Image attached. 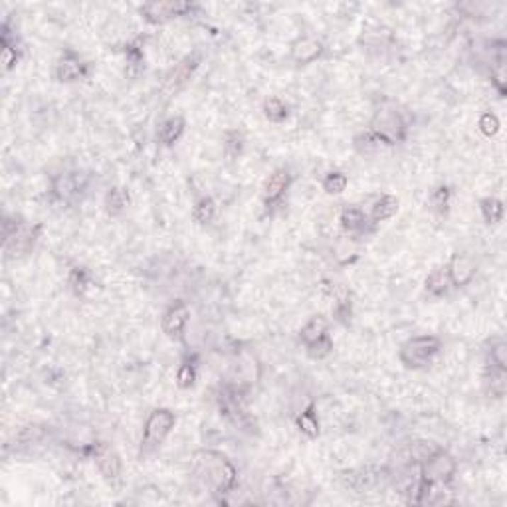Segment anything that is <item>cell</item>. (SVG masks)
<instances>
[{
  "label": "cell",
  "instance_id": "obj_1",
  "mask_svg": "<svg viewBox=\"0 0 507 507\" xmlns=\"http://www.w3.org/2000/svg\"><path fill=\"white\" fill-rule=\"evenodd\" d=\"M191 472L199 486L212 496H224L236 488L238 469L222 452L196 450L192 456Z\"/></svg>",
  "mask_w": 507,
  "mask_h": 507
},
{
  "label": "cell",
  "instance_id": "obj_2",
  "mask_svg": "<svg viewBox=\"0 0 507 507\" xmlns=\"http://www.w3.org/2000/svg\"><path fill=\"white\" fill-rule=\"evenodd\" d=\"M374 139L383 145H396L402 143L408 133V121L402 113L399 106H394L391 101H386L374 111L371 119V131Z\"/></svg>",
  "mask_w": 507,
  "mask_h": 507
},
{
  "label": "cell",
  "instance_id": "obj_3",
  "mask_svg": "<svg viewBox=\"0 0 507 507\" xmlns=\"http://www.w3.org/2000/svg\"><path fill=\"white\" fill-rule=\"evenodd\" d=\"M442 341L434 335H418L412 337L408 341H404L401 345L399 351V359L406 369L418 371L424 369L426 364H430V361L440 353Z\"/></svg>",
  "mask_w": 507,
  "mask_h": 507
},
{
  "label": "cell",
  "instance_id": "obj_4",
  "mask_svg": "<svg viewBox=\"0 0 507 507\" xmlns=\"http://www.w3.org/2000/svg\"><path fill=\"white\" fill-rule=\"evenodd\" d=\"M174 414H172L169 408H157L153 411L149 416H147V422H145L143 428V438H141V456H149L157 452L163 442L167 440V436L171 434V430L174 428Z\"/></svg>",
  "mask_w": 507,
  "mask_h": 507
},
{
  "label": "cell",
  "instance_id": "obj_5",
  "mask_svg": "<svg viewBox=\"0 0 507 507\" xmlns=\"http://www.w3.org/2000/svg\"><path fill=\"white\" fill-rule=\"evenodd\" d=\"M201 62H202L201 54H199V52H192V54H189V56L182 57L179 64H174V66H172L163 77V84H161L163 96L167 97L177 96L182 87L191 82V77L194 76V72L199 69Z\"/></svg>",
  "mask_w": 507,
  "mask_h": 507
},
{
  "label": "cell",
  "instance_id": "obj_6",
  "mask_svg": "<svg viewBox=\"0 0 507 507\" xmlns=\"http://www.w3.org/2000/svg\"><path fill=\"white\" fill-rule=\"evenodd\" d=\"M456 459L452 458L448 452H444L442 448L430 454L428 458L420 464V478L432 484H450L456 474Z\"/></svg>",
  "mask_w": 507,
  "mask_h": 507
},
{
  "label": "cell",
  "instance_id": "obj_7",
  "mask_svg": "<svg viewBox=\"0 0 507 507\" xmlns=\"http://www.w3.org/2000/svg\"><path fill=\"white\" fill-rule=\"evenodd\" d=\"M218 406H221V412L230 422H234L240 428H250L252 418H250L248 406H246L244 391L240 386L222 389L221 394H218Z\"/></svg>",
  "mask_w": 507,
  "mask_h": 507
},
{
  "label": "cell",
  "instance_id": "obj_8",
  "mask_svg": "<svg viewBox=\"0 0 507 507\" xmlns=\"http://www.w3.org/2000/svg\"><path fill=\"white\" fill-rule=\"evenodd\" d=\"M194 10V4L191 2H181V0H155L147 2L141 6V14L147 22L151 24H163L179 16H186Z\"/></svg>",
  "mask_w": 507,
  "mask_h": 507
},
{
  "label": "cell",
  "instance_id": "obj_9",
  "mask_svg": "<svg viewBox=\"0 0 507 507\" xmlns=\"http://www.w3.org/2000/svg\"><path fill=\"white\" fill-rule=\"evenodd\" d=\"M87 186H89V177L84 174V172H64V174H57L54 179V194L62 202H67V204H74V202H79L84 199L86 194Z\"/></svg>",
  "mask_w": 507,
  "mask_h": 507
},
{
  "label": "cell",
  "instance_id": "obj_10",
  "mask_svg": "<svg viewBox=\"0 0 507 507\" xmlns=\"http://www.w3.org/2000/svg\"><path fill=\"white\" fill-rule=\"evenodd\" d=\"M94 462H96L97 469L99 474L104 476L109 486H119L121 484V472H123V466H121V458L119 454L115 452L113 446H109L106 442H99L94 446Z\"/></svg>",
  "mask_w": 507,
  "mask_h": 507
},
{
  "label": "cell",
  "instance_id": "obj_11",
  "mask_svg": "<svg viewBox=\"0 0 507 507\" xmlns=\"http://www.w3.org/2000/svg\"><path fill=\"white\" fill-rule=\"evenodd\" d=\"M40 230L42 226H20L10 238L4 240V256L6 258H24L26 254L32 252L36 240L40 236Z\"/></svg>",
  "mask_w": 507,
  "mask_h": 507
},
{
  "label": "cell",
  "instance_id": "obj_12",
  "mask_svg": "<svg viewBox=\"0 0 507 507\" xmlns=\"http://www.w3.org/2000/svg\"><path fill=\"white\" fill-rule=\"evenodd\" d=\"M189 319H191V309H189V306H186L182 299L172 301L171 306L167 307V311L163 313V319H161L163 333L169 337V339H181L182 333H184V327L189 323Z\"/></svg>",
  "mask_w": 507,
  "mask_h": 507
},
{
  "label": "cell",
  "instance_id": "obj_13",
  "mask_svg": "<svg viewBox=\"0 0 507 507\" xmlns=\"http://www.w3.org/2000/svg\"><path fill=\"white\" fill-rule=\"evenodd\" d=\"M291 184V172L287 171L286 167L282 169H276V171L269 174L266 182H264V189H262V199H264V204L272 208L276 206L282 196L286 194V191L289 189Z\"/></svg>",
  "mask_w": 507,
  "mask_h": 507
},
{
  "label": "cell",
  "instance_id": "obj_14",
  "mask_svg": "<svg viewBox=\"0 0 507 507\" xmlns=\"http://www.w3.org/2000/svg\"><path fill=\"white\" fill-rule=\"evenodd\" d=\"M446 269H448V278H450L452 286L466 287L472 279L476 278L478 266L466 254H454Z\"/></svg>",
  "mask_w": 507,
  "mask_h": 507
},
{
  "label": "cell",
  "instance_id": "obj_15",
  "mask_svg": "<svg viewBox=\"0 0 507 507\" xmlns=\"http://www.w3.org/2000/svg\"><path fill=\"white\" fill-rule=\"evenodd\" d=\"M321 54H323V44L311 36H299L289 48V56L299 66H307V64L316 62L317 57H321Z\"/></svg>",
  "mask_w": 507,
  "mask_h": 507
},
{
  "label": "cell",
  "instance_id": "obj_16",
  "mask_svg": "<svg viewBox=\"0 0 507 507\" xmlns=\"http://www.w3.org/2000/svg\"><path fill=\"white\" fill-rule=\"evenodd\" d=\"M86 76V64L74 54V52H67L64 56L57 60L56 64V79L57 82H77Z\"/></svg>",
  "mask_w": 507,
  "mask_h": 507
},
{
  "label": "cell",
  "instance_id": "obj_17",
  "mask_svg": "<svg viewBox=\"0 0 507 507\" xmlns=\"http://www.w3.org/2000/svg\"><path fill=\"white\" fill-rule=\"evenodd\" d=\"M341 226H343L345 234H349L351 238H359L361 234L367 232L369 221L364 216V212L357 206H347L341 212Z\"/></svg>",
  "mask_w": 507,
  "mask_h": 507
},
{
  "label": "cell",
  "instance_id": "obj_18",
  "mask_svg": "<svg viewBox=\"0 0 507 507\" xmlns=\"http://www.w3.org/2000/svg\"><path fill=\"white\" fill-rule=\"evenodd\" d=\"M327 329H329V321H327L325 317L313 316L309 321H307L306 325L301 327L299 339H301V343L306 345V347H309V345H313L316 341H319V339H323L325 335H329Z\"/></svg>",
  "mask_w": 507,
  "mask_h": 507
},
{
  "label": "cell",
  "instance_id": "obj_19",
  "mask_svg": "<svg viewBox=\"0 0 507 507\" xmlns=\"http://www.w3.org/2000/svg\"><path fill=\"white\" fill-rule=\"evenodd\" d=\"M486 393L494 399H503L507 391V369L489 364L488 373H486Z\"/></svg>",
  "mask_w": 507,
  "mask_h": 507
},
{
  "label": "cell",
  "instance_id": "obj_20",
  "mask_svg": "<svg viewBox=\"0 0 507 507\" xmlns=\"http://www.w3.org/2000/svg\"><path fill=\"white\" fill-rule=\"evenodd\" d=\"M184 127H186L184 117H181V115L169 117V119L161 125V129H159V141H161L165 147H171V145H174L181 139V135L184 133Z\"/></svg>",
  "mask_w": 507,
  "mask_h": 507
},
{
  "label": "cell",
  "instance_id": "obj_21",
  "mask_svg": "<svg viewBox=\"0 0 507 507\" xmlns=\"http://www.w3.org/2000/svg\"><path fill=\"white\" fill-rule=\"evenodd\" d=\"M396 212H399V199L393 196V194H384V196H381L379 201L374 202L373 212H371V224L389 221V218H393Z\"/></svg>",
  "mask_w": 507,
  "mask_h": 507
},
{
  "label": "cell",
  "instance_id": "obj_22",
  "mask_svg": "<svg viewBox=\"0 0 507 507\" xmlns=\"http://www.w3.org/2000/svg\"><path fill=\"white\" fill-rule=\"evenodd\" d=\"M448 287H450V278H448V269L446 268L432 269L426 282H424V289L432 297L444 296L448 291Z\"/></svg>",
  "mask_w": 507,
  "mask_h": 507
},
{
  "label": "cell",
  "instance_id": "obj_23",
  "mask_svg": "<svg viewBox=\"0 0 507 507\" xmlns=\"http://www.w3.org/2000/svg\"><path fill=\"white\" fill-rule=\"evenodd\" d=\"M104 204H106V212L109 216H119L127 208V204H129V192L121 189V186H113V189L107 191Z\"/></svg>",
  "mask_w": 507,
  "mask_h": 507
},
{
  "label": "cell",
  "instance_id": "obj_24",
  "mask_svg": "<svg viewBox=\"0 0 507 507\" xmlns=\"http://www.w3.org/2000/svg\"><path fill=\"white\" fill-rule=\"evenodd\" d=\"M479 211L486 224H498L503 218V202L496 196H486L479 201Z\"/></svg>",
  "mask_w": 507,
  "mask_h": 507
},
{
  "label": "cell",
  "instance_id": "obj_25",
  "mask_svg": "<svg viewBox=\"0 0 507 507\" xmlns=\"http://www.w3.org/2000/svg\"><path fill=\"white\" fill-rule=\"evenodd\" d=\"M216 216V202L212 201L211 196H202L201 201L194 204L192 208V218L196 224H211Z\"/></svg>",
  "mask_w": 507,
  "mask_h": 507
},
{
  "label": "cell",
  "instance_id": "obj_26",
  "mask_svg": "<svg viewBox=\"0 0 507 507\" xmlns=\"http://www.w3.org/2000/svg\"><path fill=\"white\" fill-rule=\"evenodd\" d=\"M297 428L307 434L309 438H316L319 434V420L316 414V404H309L306 411L297 416Z\"/></svg>",
  "mask_w": 507,
  "mask_h": 507
},
{
  "label": "cell",
  "instance_id": "obj_27",
  "mask_svg": "<svg viewBox=\"0 0 507 507\" xmlns=\"http://www.w3.org/2000/svg\"><path fill=\"white\" fill-rule=\"evenodd\" d=\"M333 256H335V260L339 262V264H349V262H353L357 256H359V248H357V242H355V238H341L337 240L335 248H333Z\"/></svg>",
  "mask_w": 507,
  "mask_h": 507
},
{
  "label": "cell",
  "instance_id": "obj_28",
  "mask_svg": "<svg viewBox=\"0 0 507 507\" xmlns=\"http://www.w3.org/2000/svg\"><path fill=\"white\" fill-rule=\"evenodd\" d=\"M264 115L272 123H282L287 119V106L279 97H268L264 101Z\"/></svg>",
  "mask_w": 507,
  "mask_h": 507
},
{
  "label": "cell",
  "instance_id": "obj_29",
  "mask_svg": "<svg viewBox=\"0 0 507 507\" xmlns=\"http://www.w3.org/2000/svg\"><path fill=\"white\" fill-rule=\"evenodd\" d=\"M347 184H349V179H347L345 172L331 171L325 179H323V191H325L327 194H341V192H345V189H347Z\"/></svg>",
  "mask_w": 507,
  "mask_h": 507
},
{
  "label": "cell",
  "instance_id": "obj_30",
  "mask_svg": "<svg viewBox=\"0 0 507 507\" xmlns=\"http://www.w3.org/2000/svg\"><path fill=\"white\" fill-rule=\"evenodd\" d=\"M69 286L76 296H84L86 289L91 286V276L86 268H74L69 274Z\"/></svg>",
  "mask_w": 507,
  "mask_h": 507
},
{
  "label": "cell",
  "instance_id": "obj_31",
  "mask_svg": "<svg viewBox=\"0 0 507 507\" xmlns=\"http://www.w3.org/2000/svg\"><path fill=\"white\" fill-rule=\"evenodd\" d=\"M450 189L448 186H438L436 191H432L430 194V204L434 211L438 214H446L448 206H450Z\"/></svg>",
  "mask_w": 507,
  "mask_h": 507
},
{
  "label": "cell",
  "instance_id": "obj_32",
  "mask_svg": "<svg viewBox=\"0 0 507 507\" xmlns=\"http://www.w3.org/2000/svg\"><path fill=\"white\" fill-rule=\"evenodd\" d=\"M242 147H244V137L238 131H228L224 135V153L230 159H236L242 153Z\"/></svg>",
  "mask_w": 507,
  "mask_h": 507
},
{
  "label": "cell",
  "instance_id": "obj_33",
  "mask_svg": "<svg viewBox=\"0 0 507 507\" xmlns=\"http://www.w3.org/2000/svg\"><path fill=\"white\" fill-rule=\"evenodd\" d=\"M331 351H333V341H331V337L329 335H325L323 339H319V341H316V343L307 347V355H309L311 359H325Z\"/></svg>",
  "mask_w": 507,
  "mask_h": 507
},
{
  "label": "cell",
  "instance_id": "obj_34",
  "mask_svg": "<svg viewBox=\"0 0 507 507\" xmlns=\"http://www.w3.org/2000/svg\"><path fill=\"white\" fill-rule=\"evenodd\" d=\"M194 381H196V367L192 363H182L177 373V384L181 389H191Z\"/></svg>",
  "mask_w": 507,
  "mask_h": 507
},
{
  "label": "cell",
  "instance_id": "obj_35",
  "mask_svg": "<svg viewBox=\"0 0 507 507\" xmlns=\"http://www.w3.org/2000/svg\"><path fill=\"white\" fill-rule=\"evenodd\" d=\"M479 131L486 135V137H494V135H498L499 131V119L498 115L491 113V111H488V113H484L481 117H479Z\"/></svg>",
  "mask_w": 507,
  "mask_h": 507
},
{
  "label": "cell",
  "instance_id": "obj_36",
  "mask_svg": "<svg viewBox=\"0 0 507 507\" xmlns=\"http://www.w3.org/2000/svg\"><path fill=\"white\" fill-rule=\"evenodd\" d=\"M489 363L507 369V345L503 341L491 345V351H489Z\"/></svg>",
  "mask_w": 507,
  "mask_h": 507
}]
</instances>
